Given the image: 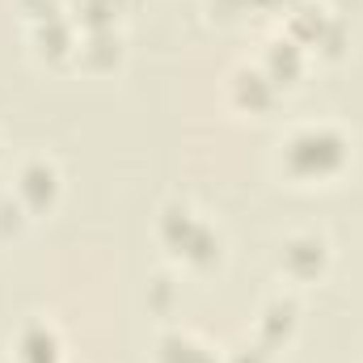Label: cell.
<instances>
[{"label": "cell", "mask_w": 363, "mask_h": 363, "mask_svg": "<svg viewBox=\"0 0 363 363\" xmlns=\"http://www.w3.org/2000/svg\"><path fill=\"white\" fill-rule=\"evenodd\" d=\"M17 199H21L30 211H47V207L60 199V174H55V165H47V161L26 165L21 178H17Z\"/></svg>", "instance_id": "3957f363"}, {"label": "cell", "mask_w": 363, "mask_h": 363, "mask_svg": "<svg viewBox=\"0 0 363 363\" xmlns=\"http://www.w3.org/2000/svg\"><path fill=\"white\" fill-rule=\"evenodd\" d=\"M325 241L321 237H291L283 245V271L291 279H317L325 271Z\"/></svg>", "instance_id": "277c9868"}, {"label": "cell", "mask_w": 363, "mask_h": 363, "mask_svg": "<svg viewBox=\"0 0 363 363\" xmlns=\"http://www.w3.org/2000/svg\"><path fill=\"white\" fill-rule=\"evenodd\" d=\"M233 101L241 106V110H267L274 101V81L267 72H237L233 77Z\"/></svg>", "instance_id": "5b68a950"}, {"label": "cell", "mask_w": 363, "mask_h": 363, "mask_svg": "<svg viewBox=\"0 0 363 363\" xmlns=\"http://www.w3.org/2000/svg\"><path fill=\"white\" fill-rule=\"evenodd\" d=\"M17 363H60V338L47 325H30L17 342Z\"/></svg>", "instance_id": "52a82bcc"}, {"label": "cell", "mask_w": 363, "mask_h": 363, "mask_svg": "<svg viewBox=\"0 0 363 363\" xmlns=\"http://www.w3.org/2000/svg\"><path fill=\"white\" fill-rule=\"evenodd\" d=\"M300 72H304L300 43H291V38H287V43H283V38L271 43V51H267V77L274 81V89H279V85H291Z\"/></svg>", "instance_id": "8992f818"}, {"label": "cell", "mask_w": 363, "mask_h": 363, "mask_svg": "<svg viewBox=\"0 0 363 363\" xmlns=\"http://www.w3.org/2000/svg\"><path fill=\"white\" fill-rule=\"evenodd\" d=\"M34 43H38V51H43L47 60H64V55L77 47V38H72V26H68L64 17L38 21V26H34Z\"/></svg>", "instance_id": "ba28073f"}, {"label": "cell", "mask_w": 363, "mask_h": 363, "mask_svg": "<svg viewBox=\"0 0 363 363\" xmlns=\"http://www.w3.org/2000/svg\"><path fill=\"white\" fill-rule=\"evenodd\" d=\"M161 363H216V355L203 351L199 342L182 338V334H169V338L161 342Z\"/></svg>", "instance_id": "7c38bea8"}, {"label": "cell", "mask_w": 363, "mask_h": 363, "mask_svg": "<svg viewBox=\"0 0 363 363\" xmlns=\"http://www.w3.org/2000/svg\"><path fill=\"white\" fill-rule=\"evenodd\" d=\"M21 9H26L34 21H51V17H60V0H21Z\"/></svg>", "instance_id": "4fadbf2b"}, {"label": "cell", "mask_w": 363, "mask_h": 363, "mask_svg": "<svg viewBox=\"0 0 363 363\" xmlns=\"http://www.w3.org/2000/svg\"><path fill=\"white\" fill-rule=\"evenodd\" d=\"M291 330H296V304L291 300H274L271 308H267V317H262V342L279 347Z\"/></svg>", "instance_id": "30bf717a"}, {"label": "cell", "mask_w": 363, "mask_h": 363, "mask_svg": "<svg viewBox=\"0 0 363 363\" xmlns=\"http://www.w3.org/2000/svg\"><path fill=\"white\" fill-rule=\"evenodd\" d=\"M347 140L334 127H304L287 140L283 148V165L291 178H330L347 165Z\"/></svg>", "instance_id": "6da1fadb"}, {"label": "cell", "mask_w": 363, "mask_h": 363, "mask_svg": "<svg viewBox=\"0 0 363 363\" xmlns=\"http://www.w3.org/2000/svg\"><path fill=\"white\" fill-rule=\"evenodd\" d=\"M245 4H254V9H296L300 0H245Z\"/></svg>", "instance_id": "9a60e30c"}, {"label": "cell", "mask_w": 363, "mask_h": 363, "mask_svg": "<svg viewBox=\"0 0 363 363\" xmlns=\"http://www.w3.org/2000/svg\"><path fill=\"white\" fill-rule=\"evenodd\" d=\"M161 237H165V245L186 258L190 267H211L216 258H220V241H216V233L207 228V224H199L186 207H169L165 216H161Z\"/></svg>", "instance_id": "7a4b0ae2"}, {"label": "cell", "mask_w": 363, "mask_h": 363, "mask_svg": "<svg viewBox=\"0 0 363 363\" xmlns=\"http://www.w3.org/2000/svg\"><path fill=\"white\" fill-rule=\"evenodd\" d=\"M123 0H77V21L85 30H114V17H118Z\"/></svg>", "instance_id": "8fae6325"}, {"label": "cell", "mask_w": 363, "mask_h": 363, "mask_svg": "<svg viewBox=\"0 0 363 363\" xmlns=\"http://www.w3.org/2000/svg\"><path fill=\"white\" fill-rule=\"evenodd\" d=\"M233 363H267V355H262L258 347H245V351H237V355H233Z\"/></svg>", "instance_id": "5bb4252c"}, {"label": "cell", "mask_w": 363, "mask_h": 363, "mask_svg": "<svg viewBox=\"0 0 363 363\" xmlns=\"http://www.w3.org/2000/svg\"><path fill=\"white\" fill-rule=\"evenodd\" d=\"M118 55H123V43H118L114 30H93L89 38H85V47H81V60L89 68H114Z\"/></svg>", "instance_id": "9c48e42d"}]
</instances>
